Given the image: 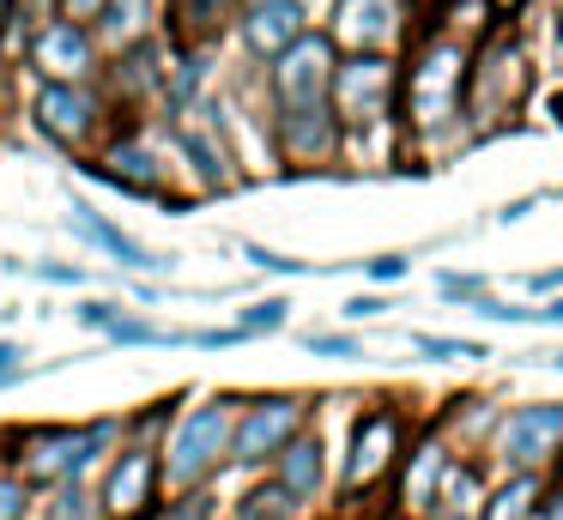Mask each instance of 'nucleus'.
Masks as SVG:
<instances>
[{"instance_id": "obj_1", "label": "nucleus", "mask_w": 563, "mask_h": 520, "mask_svg": "<svg viewBox=\"0 0 563 520\" xmlns=\"http://www.w3.org/2000/svg\"><path fill=\"white\" fill-rule=\"evenodd\" d=\"M231 399H212V406L200 411H183L170 430V447H164V472H170L176 484H200L212 466H219L224 454H231Z\"/></svg>"}, {"instance_id": "obj_2", "label": "nucleus", "mask_w": 563, "mask_h": 520, "mask_svg": "<svg viewBox=\"0 0 563 520\" xmlns=\"http://www.w3.org/2000/svg\"><path fill=\"white\" fill-rule=\"evenodd\" d=\"M273 91H279V115H303V109H328L333 91V36H297L273 67Z\"/></svg>"}, {"instance_id": "obj_3", "label": "nucleus", "mask_w": 563, "mask_h": 520, "mask_svg": "<svg viewBox=\"0 0 563 520\" xmlns=\"http://www.w3.org/2000/svg\"><path fill=\"white\" fill-rule=\"evenodd\" d=\"M103 435H110L103 423H86V430H31V435H19V442H13L19 472H25V478H37V484L79 478V472L98 460Z\"/></svg>"}, {"instance_id": "obj_4", "label": "nucleus", "mask_w": 563, "mask_h": 520, "mask_svg": "<svg viewBox=\"0 0 563 520\" xmlns=\"http://www.w3.org/2000/svg\"><path fill=\"white\" fill-rule=\"evenodd\" d=\"M388 97H394V67L382 55H357V60H340L333 67V115H345L352 128H369V121L388 115Z\"/></svg>"}, {"instance_id": "obj_5", "label": "nucleus", "mask_w": 563, "mask_h": 520, "mask_svg": "<svg viewBox=\"0 0 563 520\" xmlns=\"http://www.w3.org/2000/svg\"><path fill=\"white\" fill-rule=\"evenodd\" d=\"M406 97H412V121H424V128H430V121H449L454 109L466 103V67H461V55H454L449 43H437L412 67Z\"/></svg>"}, {"instance_id": "obj_6", "label": "nucleus", "mask_w": 563, "mask_h": 520, "mask_svg": "<svg viewBox=\"0 0 563 520\" xmlns=\"http://www.w3.org/2000/svg\"><path fill=\"white\" fill-rule=\"evenodd\" d=\"M309 418V406L297 394H273V399H255V406L243 411V423L231 430V454L243 460V466H255V460L279 454L285 442H291V430Z\"/></svg>"}, {"instance_id": "obj_7", "label": "nucleus", "mask_w": 563, "mask_h": 520, "mask_svg": "<svg viewBox=\"0 0 563 520\" xmlns=\"http://www.w3.org/2000/svg\"><path fill=\"white\" fill-rule=\"evenodd\" d=\"M563 442V399H545V406H521L503 418L497 430V454L509 466H539L551 447Z\"/></svg>"}, {"instance_id": "obj_8", "label": "nucleus", "mask_w": 563, "mask_h": 520, "mask_svg": "<svg viewBox=\"0 0 563 520\" xmlns=\"http://www.w3.org/2000/svg\"><path fill=\"white\" fill-rule=\"evenodd\" d=\"M400 460V418L394 411H369L352 435V460H345V490H369L376 478H388V466Z\"/></svg>"}, {"instance_id": "obj_9", "label": "nucleus", "mask_w": 563, "mask_h": 520, "mask_svg": "<svg viewBox=\"0 0 563 520\" xmlns=\"http://www.w3.org/2000/svg\"><path fill=\"white\" fill-rule=\"evenodd\" d=\"M521 91H527V67H521V55H515V43H490L485 55H478V73H473L478 121L515 109V103H521Z\"/></svg>"}, {"instance_id": "obj_10", "label": "nucleus", "mask_w": 563, "mask_h": 520, "mask_svg": "<svg viewBox=\"0 0 563 520\" xmlns=\"http://www.w3.org/2000/svg\"><path fill=\"white\" fill-rule=\"evenodd\" d=\"M98 97L86 91V85H49V91L37 97V121L43 133H55L62 145H86L91 133H98Z\"/></svg>"}, {"instance_id": "obj_11", "label": "nucleus", "mask_w": 563, "mask_h": 520, "mask_svg": "<svg viewBox=\"0 0 563 520\" xmlns=\"http://www.w3.org/2000/svg\"><path fill=\"white\" fill-rule=\"evenodd\" d=\"M31 60L49 73V85H79L91 67V31L86 24H43L37 43H31Z\"/></svg>"}, {"instance_id": "obj_12", "label": "nucleus", "mask_w": 563, "mask_h": 520, "mask_svg": "<svg viewBox=\"0 0 563 520\" xmlns=\"http://www.w3.org/2000/svg\"><path fill=\"white\" fill-rule=\"evenodd\" d=\"M297 36H303V7H297V0H255V7L243 12V43L267 60H279Z\"/></svg>"}, {"instance_id": "obj_13", "label": "nucleus", "mask_w": 563, "mask_h": 520, "mask_svg": "<svg viewBox=\"0 0 563 520\" xmlns=\"http://www.w3.org/2000/svg\"><path fill=\"white\" fill-rule=\"evenodd\" d=\"M152 478H158V466H152L146 447H128L122 460H115L110 484H103V508H110L115 520H134L140 508L152 502Z\"/></svg>"}, {"instance_id": "obj_14", "label": "nucleus", "mask_w": 563, "mask_h": 520, "mask_svg": "<svg viewBox=\"0 0 563 520\" xmlns=\"http://www.w3.org/2000/svg\"><path fill=\"white\" fill-rule=\"evenodd\" d=\"M333 19H340V24H333L340 43L376 55V43H388V31H394V0H340Z\"/></svg>"}, {"instance_id": "obj_15", "label": "nucleus", "mask_w": 563, "mask_h": 520, "mask_svg": "<svg viewBox=\"0 0 563 520\" xmlns=\"http://www.w3.org/2000/svg\"><path fill=\"white\" fill-rule=\"evenodd\" d=\"M74 230H79L86 242H98V248L110 254V261H122V266H164L158 254H146L134 236H122V230H115L110 218H98L91 206H74Z\"/></svg>"}, {"instance_id": "obj_16", "label": "nucleus", "mask_w": 563, "mask_h": 520, "mask_svg": "<svg viewBox=\"0 0 563 520\" xmlns=\"http://www.w3.org/2000/svg\"><path fill=\"white\" fill-rule=\"evenodd\" d=\"M279 121H285V152H297V157H321V152H333V140H340L333 103L328 109H303V115H279Z\"/></svg>"}, {"instance_id": "obj_17", "label": "nucleus", "mask_w": 563, "mask_h": 520, "mask_svg": "<svg viewBox=\"0 0 563 520\" xmlns=\"http://www.w3.org/2000/svg\"><path fill=\"white\" fill-rule=\"evenodd\" d=\"M231 12L236 0H176V31H183V43H207L231 24Z\"/></svg>"}, {"instance_id": "obj_18", "label": "nucleus", "mask_w": 563, "mask_h": 520, "mask_svg": "<svg viewBox=\"0 0 563 520\" xmlns=\"http://www.w3.org/2000/svg\"><path fill=\"white\" fill-rule=\"evenodd\" d=\"M279 484L291 496H316L321 490V447L316 442H285L279 447Z\"/></svg>"}, {"instance_id": "obj_19", "label": "nucleus", "mask_w": 563, "mask_h": 520, "mask_svg": "<svg viewBox=\"0 0 563 520\" xmlns=\"http://www.w3.org/2000/svg\"><path fill=\"white\" fill-rule=\"evenodd\" d=\"M442 447H418L412 478H406V508H437V484H442Z\"/></svg>"}, {"instance_id": "obj_20", "label": "nucleus", "mask_w": 563, "mask_h": 520, "mask_svg": "<svg viewBox=\"0 0 563 520\" xmlns=\"http://www.w3.org/2000/svg\"><path fill=\"white\" fill-rule=\"evenodd\" d=\"M533 502H539V484L521 472V478H509L497 490V502L485 508V520H527V515H533Z\"/></svg>"}, {"instance_id": "obj_21", "label": "nucleus", "mask_w": 563, "mask_h": 520, "mask_svg": "<svg viewBox=\"0 0 563 520\" xmlns=\"http://www.w3.org/2000/svg\"><path fill=\"white\" fill-rule=\"evenodd\" d=\"M291 502H297V496L285 490V484H261V490L243 496L236 520H291Z\"/></svg>"}, {"instance_id": "obj_22", "label": "nucleus", "mask_w": 563, "mask_h": 520, "mask_svg": "<svg viewBox=\"0 0 563 520\" xmlns=\"http://www.w3.org/2000/svg\"><path fill=\"white\" fill-rule=\"evenodd\" d=\"M473 496H478V478L473 472H442L437 484V502H449V520H473Z\"/></svg>"}, {"instance_id": "obj_23", "label": "nucleus", "mask_w": 563, "mask_h": 520, "mask_svg": "<svg viewBox=\"0 0 563 520\" xmlns=\"http://www.w3.org/2000/svg\"><path fill=\"white\" fill-rule=\"evenodd\" d=\"M183 152H188V164L200 169V181H207V188H231V176H224L219 152L207 145V133H183Z\"/></svg>"}, {"instance_id": "obj_24", "label": "nucleus", "mask_w": 563, "mask_h": 520, "mask_svg": "<svg viewBox=\"0 0 563 520\" xmlns=\"http://www.w3.org/2000/svg\"><path fill=\"white\" fill-rule=\"evenodd\" d=\"M412 345L424 351V357H490L485 345H473V339H442V333H418Z\"/></svg>"}, {"instance_id": "obj_25", "label": "nucleus", "mask_w": 563, "mask_h": 520, "mask_svg": "<svg viewBox=\"0 0 563 520\" xmlns=\"http://www.w3.org/2000/svg\"><path fill=\"white\" fill-rule=\"evenodd\" d=\"M140 12H146V0H110L98 19H103V31H110V36H134L140 31Z\"/></svg>"}, {"instance_id": "obj_26", "label": "nucleus", "mask_w": 563, "mask_h": 520, "mask_svg": "<svg viewBox=\"0 0 563 520\" xmlns=\"http://www.w3.org/2000/svg\"><path fill=\"white\" fill-rule=\"evenodd\" d=\"M291 314V302H279V297H267V302H255V309H243V327L236 333H273V327Z\"/></svg>"}, {"instance_id": "obj_27", "label": "nucleus", "mask_w": 563, "mask_h": 520, "mask_svg": "<svg viewBox=\"0 0 563 520\" xmlns=\"http://www.w3.org/2000/svg\"><path fill=\"white\" fill-rule=\"evenodd\" d=\"M243 261L267 266V273H303V261H285V254H267V248H255V242H243Z\"/></svg>"}, {"instance_id": "obj_28", "label": "nucleus", "mask_w": 563, "mask_h": 520, "mask_svg": "<svg viewBox=\"0 0 563 520\" xmlns=\"http://www.w3.org/2000/svg\"><path fill=\"white\" fill-rule=\"evenodd\" d=\"M309 351H321V357H357V339H345V333H316V339H309Z\"/></svg>"}, {"instance_id": "obj_29", "label": "nucleus", "mask_w": 563, "mask_h": 520, "mask_svg": "<svg viewBox=\"0 0 563 520\" xmlns=\"http://www.w3.org/2000/svg\"><path fill=\"white\" fill-rule=\"evenodd\" d=\"M0 520H25V490L13 478H0Z\"/></svg>"}, {"instance_id": "obj_30", "label": "nucleus", "mask_w": 563, "mask_h": 520, "mask_svg": "<svg viewBox=\"0 0 563 520\" xmlns=\"http://www.w3.org/2000/svg\"><path fill=\"white\" fill-rule=\"evenodd\" d=\"M79 321L86 327H115V309L110 302H79Z\"/></svg>"}, {"instance_id": "obj_31", "label": "nucleus", "mask_w": 563, "mask_h": 520, "mask_svg": "<svg viewBox=\"0 0 563 520\" xmlns=\"http://www.w3.org/2000/svg\"><path fill=\"white\" fill-rule=\"evenodd\" d=\"M55 520H86V496H79V490H67L62 502H55Z\"/></svg>"}, {"instance_id": "obj_32", "label": "nucleus", "mask_w": 563, "mask_h": 520, "mask_svg": "<svg viewBox=\"0 0 563 520\" xmlns=\"http://www.w3.org/2000/svg\"><path fill=\"white\" fill-rule=\"evenodd\" d=\"M400 273H406L400 254H382V261H369V278H400Z\"/></svg>"}, {"instance_id": "obj_33", "label": "nucleus", "mask_w": 563, "mask_h": 520, "mask_svg": "<svg viewBox=\"0 0 563 520\" xmlns=\"http://www.w3.org/2000/svg\"><path fill=\"white\" fill-rule=\"evenodd\" d=\"M382 309H388V302H376V297H352V302H345L352 321H369V314H382Z\"/></svg>"}, {"instance_id": "obj_34", "label": "nucleus", "mask_w": 563, "mask_h": 520, "mask_svg": "<svg viewBox=\"0 0 563 520\" xmlns=\"http://www.w3.org/2000/svg\"><path fill=\"white\" fill-rule=\"evenodd\" d=\"M103 7H110V0H67V12H74V19H98Z\"/></svg>"}, {"instance_id": "obj_35", "label": "nucleus", "mask_w": 563, "mask_h": 520, "mask_svg": "<svg viewBox=\"0 0 563 520\" xmlns=\"http://www.w3.org/2000/svg\"><path fill=\"white\" fill-rule=\"evenodd\" d=\"M37 273H43V278H55V285H79L74 266H37Z\"/></svg>"}, {"instance_id": "obj_36", "label": "nucleus", "mask_w": 563, "mask_h": 520, "mask_svg": "<svg viewBox=\"0 0 563 520\" xmlns=\"http://www.w3.org/2000/svg\"><path fill=\"white\" fill-rule=\"evenodd\" d=\"M442 290H449V297H473L478 278H442Z\"/></svg>"}, {"instance_id": "obj_37", "label": "nucleus", "mask_w": 563, "mask_h": 520, "mask_svg": "<svg viewBox=\"0 0 563 520\" xmlns=\"http://www.w3.org/2000/svg\"><path fill=\"white\" fill-rule=\"evenodd\" d=\"M539 520H563V490L545 496V508H539Z\"/></svg>"}, {"instance_id": "obj_38", "label": "nucleus", "mask_w": 563, "mask_h": 520, "mask_svg": "<svg viewBox=\"0 0 563 520\" xmlns=\"http://www.w3.org/2000/svg\"><path fill=\"white\" fill-rule=\"evenodd\" d=\"M551 285H563V273H539L533 278V290H551Z\"/></svg>"}, {"instance_id": "obj_39", "label": "nucleus", "mask_w": 563, "mask_h": 520, "mask_svg": "<svg viewBox=\"0 0 563 520\" xmlns=\"http://www.w3.org/2000/svg\"><path fill=\"white\" fill-rule=\"evenodd\" d=\"M545 321H563V297H558V302H545Z\"/></svg>"}, {"instance_id": "obj_40", "label": "nucleus", "mask_w": 563, "mask_h": 520, "mask_svg": "<svg viewBox=\"0 0 563 520\" xmlns=\"http://www.w3.org/2000/svg\"><path fill=\"white\" fill-rule=\"evenodd\" d=\"M490 7H497V12H515V7H527V0H490Z\"/></svg>"}, {"instance_id": "obj_41", "label": "nucleus", "mask_w": 563, "mask_h": 520, "mask_svg": "<svg viewBox=\"0 0 563 520\" xmlns=\"http://www.w3.org/2000/svg\"><path fill=\"white\" fill-rule=\"evenodd\" d=\"M7 12H13V0H0V31H7Z\"/></svg>"}, {"instance_id": "obj_42", "label": "nucleus", "mask_w": 563, "mask_h": 520, "mask_svg": "<svg viewBox=\"0 0 563 520\" xmlns=\"http://www.w3.org/2000/svg\"><path fill=\"white\" fill-rule=\"evenodd\" d=\"M551 115H558V121H563V97H551Z\"/></svg>"}, {"instance_id": "obj_43", "label": "nucleus", "mask_w": 563, "mask_h": 520, "mask_svg": "<svg viewBox=\"0 0 563 520\" xmlns=\"http://www.w3.org/2000/svg\"><path fill=\"white\" fill-rule=\"evenodd\" d=\"M551 369H563V351H558V357H551Z\"/></svg>"}, {"instance_id": "obj_44", "label": "nucleus", "mask_w": 563, "mask_h": 520, "mask_svg": "<svg viewBox=\"0 0 563 520\" xmlns=\"http://www.w3.org/2000/svg\"><path fill=\"white\" fill-rule=\"evenodd\" d=\"M558 43H563V12H558Z\"/></svg>"}]
</instances>
